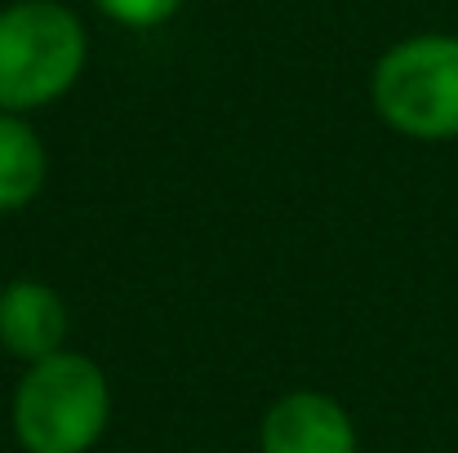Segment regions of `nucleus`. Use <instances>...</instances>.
<instances>
[{"label":"nucleus","instance_id":"423d86ee","mask_svg":"<svg viewBox=\"0 0 458 453\" xmlns=\"http://www.w3.org/2000/svg\"><path fill=\"white\" fill-rule=\"evenodd\" d=\"M49 178V151L27 116L0 112V214H22Z\"/></svg>","mask_w":458,"mask_h":453},{"label":"nucleus","instance_id":"7ed1b4c3","mask_svg":"<svg viewBox=\"0 0 458 453\" xmlns=\"http://www.w3.org/2000/svg\"><path fill=\"white\" fill-rule=\"evenodd\" d=\"M369 103L410 143H458V36L414 31L387 45L369 71Z\"/></svg>","mask_w":458,"mask_h":453},{"label":"nucleus","instance_id":"20e7f679","mask_svg":"<svg viewBox=\"0 0 458 453\" xmlns=\"http://www.w3.org/2000/svg\"><path fill=\"white\" fill-rule=\"evenodd\" d=\"M263 453H360L352 414L325 391H285L259 427Z\"/></svg>","mask_w":458,"mask_h":453},{"label":"nucleus","instance_id":"39448f33","mask_svg":"<svg viewBox=\"0 0 458 453\" xmlns=\"http://www.w3.org/2000/svg\"><path fill=\"white\" fill-rule=\"evenodd\" d=\"M67 338H72V311L54 285L18 276L0 289V347L13 360L36 365L45 356H58L67 351Z\"/></svg>","mask_w":458,"mask_h":453},{"label":"nucleus","instance_id":"f03ea898","mask_svg":"<svg viewBox=\"0 0 458 453\" xmlns=\"http://www.w3.org/2000/svg\"><path fill=\"white\" fill-rule=\"evenodd\" d=\"M9 423L22 453H89L112 427V382L98 360L67 347L22 369Z\"/></svg>","mask_w":458,"mask_h":453},{"label":"nucleus","instance_id":"f257e3e1","mask_svg":"<svg viewBox=\"0 0 458 453\" xmlns=\"http://www.w3.org/2000/svg\"><path fill=\"white\" fill-rule=\"evenodd\" d=\"M89 63V31L63 0L0 4V112L31 116L76 89Z\"/></svg>","mask_w":458,"mask_h":453},{"label":"nucleus","instance_id":"0eeeda50","mask_svg":"<svg viewBox=\"0 0 458 453\" xmlns=\"http://www.w3.org/2000/svg\"><path fill=\"white\" fill-rule=\"evenodd\" d=\"M103 18H112L116 27H130V31H152L165 27L187 0H89Z\"/></svg>","mask_w":458,"mask_h":453}]
</instances>
